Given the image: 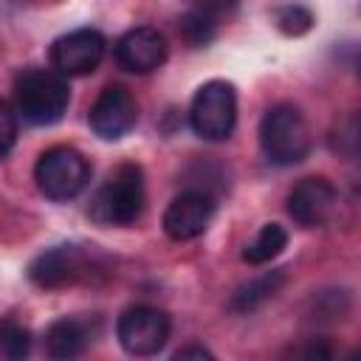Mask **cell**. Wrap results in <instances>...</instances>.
Listing matches in <instances>:
<instances>
[{"label": "cell", "mask_w": 361, "mask_h": 361, "mask_svg": "<svg viewBox=\"0 0 361 361\" xmlns=\"http://www.w3.org/2000/svg\"><path fill=\"white\" fill-rule=\"evenodd\" d=\"M71 102V87L54 68H23L14 79V110L28 124H56Z\"/></svg>", "instance_id": "cell-1"}, {"label": "cell", "mask_w": 361, "mask_h": 361, "mask_svg": "<svg viewBox=\"0 0 361 361\" xmlns=\"http://www.w3.org/2000/svg\"><path fill=\"white\" fill-rule=\"evenodd\" d=\"M147 192L138 164H118L90 200V217L102 226H133L144 214Z\"/></svg>", "instance_id": "cell-2"}, {"label": "cell", "mask_w": 361, "mask_h": 361, "mask_svg": "<svg viewBox=\"0 0 361 361\" xmlns=\"http://www.w3.org/2000/svg\"><path fill=\"white\" fill-rule=\"evenodd\" d=\"M310 127L296 104H274L265 110L259 121V147L268 164L274 166H293L307 158L310 152Z\"/></svg>", "instance_id": "cell-3"}, {"label": "cell", "mask_w": 361, "mask_h": 361, "mask_svg": "<svg viewBox=\"0 0 361 361\" xmlns=\"http://www.w3.org/2000/svg\"><path fill=\"white\" fill-rule=\"evenodd\" d=\"M237 124V93L231 82H203L189 104V127L203 141H226Z\"/></svg>", "instance_id": "cell-4"}, {"label": "cell", "mask_w": 361, "mask_h": 361, "mask_svg": "<svg viewBox=\"0 0 361 361\" xmlns=\"http://www.w3.org/2000/svg\"><path fill=\"white\" fill-rule=\"evenodd\" d=\"M34 180L48 200H71L87 186L90 164L79 149L68 144H56L37 158Z\"/></svg>", "instance_id": "cell-5"}, {"label": "cell", "mask_w": 361, "mask_h": 361, "mask_svg": "<svg viewBox=\"0 0 361 361\" xmlns=\"http://www.w3.org/2000/svg\"><path fill=\"white\" fill-rule=\"evenodd\" d=\"M169 330H172L169 316L152 305L127 307L116 324V336H118V344L124 347V353L141 355V358L161 353L164 344L169 341Z\"/></svg>", "instance_id": "cell-6"}, {"label": "cell", "mask_w": 361, "mask_h": 361, "mask_svg": "<svg viewBox=\"0 0 361 361\" xmlns=\"http://www.w3.org/2000/svg\"><path fill=\"white\" fill-rule=\"evenodd\" d=\"M104 48H107V39H104L102 31L76 28V31H68V34H62L51 42L48 59H51V68L56 73H62L65 79L87 76L99 68V62L104 56Z\"/></svg>", "instance_id": "cell-7"}, {"label": "cell", "mask_w": 361, "mask_h": 361, "mask_svg": "<svg viewBox=\"0 0 361 361\" xmlns=\"http://www.w3.org/2000/svg\"><path fill=\"white\" fill-rule=\"evenodd\" d=\"M336 212H338V192L322 175L302 178L288 192V214L305 228L327 226L336 217Z\"/></svg>", "instance_id": "cell-8"}, {"label": "cell", "mask_w": 361, "mask_h": 361, "mask_svg": "<svg viewBox=\"0 0 361 361\" xmlns=\"http://www.w3.org/2000/svg\"><path fill=\"white\" fill-rule=\"evenodd\" d=\"M135 121H138V102L121 85H107L96 96L90 113H87L90 130L104 141H116V138L127 135L135 127Z\"/></svg>", "instance_id": "cell-9"}, {"label": "cell", "mask_w": 361, "mask_h": 361, "mask_svg": "<svg viewBox=\"0 0 361 361\" xmlns=\"http://www.w3.org/2000/svg\"><path fill=\"white\" fill-rule=\"evenodd\" d=\"M212 217H214V197L209 192L189 189L169 200V206L161 217V226L169 240L186 243V240L200 237L209 228Z\"/></svg>", "instance_id": "cell-10"}, {"label": "cell", "mask_w": 361, "mask_h": 361, "mask_svg": "<svg viewBox=\"0 0 361 361\" xmlns=\"http://www.w3.org/2000/svg\"><path fill=\"white\" fill-rule=\"evenodd\" d=\"M116 62L130 71V73H152L158 71L164 62H166V37L152 28V25H138V28H130L118 37L116 48Z\"/></svg>", "instance_id": "cell-11"}, {"label": "cell", "mask_w": 361, "mask_h": 361, "mask_svg": "<svg viewBox=\"0 0 361 361\" xmlns=\"http://www.w3.org/2000/svg\"><path fill=\"white\" fill-rule=\"evenodd\" d=\"M82 274H85V259L76 245H54L37 254L28 265V279L45 290L73 285Z\"/></svg>", "instance_id": "cell-12"}, {"label": "cell", "mask_w": 361, "mask_h": 361, "mask_svg": "<svg viewBox=\"0 0 361 361\" xmlns=\"http://www.w3.org/2000/svg\"><path fill=\"white\" fill-rule=\"evenodd\" d=\"M234 11V0H200L180 14L178 28L189 45H209L217 37L220 23Z\"/></svg>", "instance_id": "cell-13"}, {"label": "cell", "mask_w": 361, "mask_h": 361, "mask_svg": "<svg viewBox=\"0 0 361 361\" xmlns=\"http://www.w3.org/2000/svg\"><path fill=\"white\" fill-rule=\"evenodd\" d=\"M87 327L73 316H62L45 330V350L51 358H76L87 347Z\"/></svg>", "instance_id": "cell-14"}, {"label": "cell", "mask_w": 361, "mask_h": 361, "mask_svg": "<svg viewBox=\"0 0 361 361\" xmlns=\"http://www.w3.org/2000/svg\"><path fill=\"white\" fill-rule=\"evenodd\" d=\"M285 285V268H276V271H268L262 276H254L248 279L245 285H240L231 296V310L237 313H251L257 310L259 305H265L271 296L279 293V288Z\"/></svg>", "instance_id": "cell-15"}, {"label": "cell", "mask_w": 361, "mask_h": 361, "mask_svg": "<svg viewBox=\"0 0 361 361\" xmlns=\"http://www.w3.org/2000/svg\"><path fill=\"white\" fill-rule=\"evenodd\" d=\"M285 245H288V231L279 223H265L257 231V237L243 248V259L248 265H265L274 257H279Z\"/></svg>", "instance_id": "cell-16"}, {"label": "cell", "mask_w": 361, "mask_h": 361, "mask_svg": "<svg viewBox=\"0 0 361 361\" xmlns=\"http://www.w3.org/2000/svg\"><path fill=\"white\" fill-rule=\"evenodd\" d=\"M28 350L31 333L11 319H0V361H20L28 355Z\"/></svg>", "instance_id": "cell-17"}, {"label": "cell", "mask_w": 361, "mask_h": 361, "mask_svg": "<svg viewBox=\"0 0 361 361\" xmlns=\"http://www.w3.org/2000/svg\"><path fill=\"white\" fill-rule=\"evenodd\" d=\"M276 25H279V31L282 34H288V37H302V34H307L310 31V25H313V14L305 8V6H282L279 11H276Z\"/></svg>", "instance_id": "cell-18"}, {"label": "cell", "mask_w": 361, "mask_h": 361, "mask_svg": "<svg viewBox=\"0 0 361 361\" xmlns=\"http://www.w3.org/2000/svg\"><path fill=\"white\" fill-rule=\"evenodd\" d=\"M17 144V110L0 99V158H6Z\"/></svg>", "instance_id": "cell-19"}, {"label": "cell", "mask_w": 361, "mask_h": 361, "mask_svg": "<svg viewBox=\"0 0 361 361\" xmlns=\"http://www.w3.org/2000/svg\"><path fill=\"white\" fill-rule=\"evenodd\" d=\"M172 358H178V361H180V358H200V361H203V358H212V350H206L203 344H186V347H180Z\"/></svg>", "instance_id": "cell-20"}, {"label": "cell", "mask_w": 361, "mask_h": 361, "mask_svg": "<svg viewBox=\"0 0 361 361\" xmlns=\"http://www.w3.org/2000/svg\"><path fill=\"white\" fill-rule=\"evenodd\" d=\"M290 355H316V358H327L330 355V347H324V344H307V347H293L290 350Z\"/></svg>", "instance_id": "cell-21"}]
</instances>
